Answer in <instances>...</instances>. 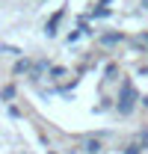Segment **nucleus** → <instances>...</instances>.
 Masks as SVG:
<instances>
[{
  "mask_svg": "<svg viewBox=\"0 0 148 154\" xmlns=\"http://www.w3.org/2000/svg\"><path fill=\"white\" fill-rule=\"evenodd\" d=\"M133 101H136V89H133V83H125V89H122V101H119V110L122 113H130L133 110Z\"/></svg>",
  "mask_w": 148,
  "mask_h": 154,
  "instance_id": "1",
  "label": "nucleus"
},
{
  "mask_svg": "<svg viewBox=\"0 0 148 154\" xmlns=\"http://www.w3.org/2000/svg\"><path fill=\"white\" fill-rule=\"evenodd\" d=\"M59 21H62V12H56L54 18L48 21V36H54V33H56V27H59Z\"/></svg>",
  "mask_w": 148,
  "mask_h": 154,
  "instance_id": "2",
  "label": "nucleus"
},
{
  "mask_svg": "<svg viewBox=\"0 0 148 154\" xmlns=\"http://www.w3.org/2000/svg\"><path fill=\"white\" fill-rule=\"evenodd\" d=\"M142 148H145L142 142H133V145H130V148H128V151H125V154H139V151H142Z\"/></svg>",
  "mask_w": 148,
  "mask_h": 154,
  "instance_id": "3",
  "label": "nucleus"
},
{
  "mask_svg": "<svg viewBox=\"0 0 148 154\" xmlns=\"http://www.w3.org/2000/svg\"><path fill=\"white\" fill-rule=\"evenodd\" d=\"M98 148H101V142H98V139H89V142H86V151H98Z\"/></svg>",
  "mask_w": 148,
  "mask_h": 154,
  "instance_id": "4",
  "label": "nucleus"
},
{
  "mask_svg": "<svg viewBox=\"0 0 148 154\" xmlns=\"http://www.w3.org/2000/svg\"><path fill=\"white\" fill-rule=\"evenodd\" d=\"M101 42H104V45H116V42H122V36H104Z\"/></svg>",
  "mask_w": 148,
  "mask_h": 154,
  "instance_id": "5",
  "label": "nucleus"
}]
</instances>
